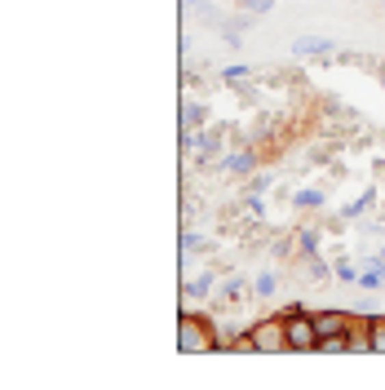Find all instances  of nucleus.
<instances>
[{
    "mask_svg": "<svg viewBox=\"0 0 385 390\" xmlns=\"http://www.w3.org/2000/svg\"><path fill=\"white\" fill-rule=\"evenodd\" d=\"M261 191H270V178L266 173H252L248 178V195H261Z\"/></svg>",
    "mask_w": 385,
    "mask_h": 390,
    "instance_id": "21",
    "label": "nucleus"
},
{
    "mask_svg": "<svg viewBox=\"0 0 385 390\" xmlns=\"http://www.w3.org/2000/svg\"><path fill=\"white\" fill-rule=\"evenodd\" d=\"M293 53H297V58H332L336 40H328V36H297Z\"/></svg>",
    "mask_w": 385,
    "mask_h": 390,
    "instance_id": "5",
    "label": "nucleus"
},
{
    "mask_svg": "<svg viewBox=\"0 0 385 390\" xmlns=\"http://www.w3.org/2000/svg\"><path fill=\"white\" fill-rule=\"evenodd\" d=\"M243 289H252V284L243 280V275H226L217 293H222V302H226V306H235V302H243Z\"/></svg>",
    "mask_w": 385,
    "mask_h": 390,
    "instance_id": "8",
    "label": "nucleus"
},
{
    "mask_svg": "<svg viewBox=\"0 0 385 390\" xmlns=\"http://www.w3.org/2000/svg\"><path fill=\"white\" fill-rule=\"evenodd\" d=\"M372 355H385V320H372Z\"/></svg>",
    "mask_w": 385,
    "mask_h": 390,
    "instance_id": "16",
    "label": "nucleus"
},
{
    "mask_svg": "<svg viewBox=\"0 0 385 390\" xmlns=\"http://www.w3.org/2000/svg\"><path fill=\"white\" fill-rule=\"evenodd\" d=\"M381 284H385V266H381V262L372 266V271H363V275H359V289H372V293H377Z\"/></svg>",
    "mask_w": 385,
    "mask_h": 390,
    "instance_id": "14",
    "label": "nucleus"
},
{
    "mask_svg": "<svg viewBox=\"0 0 385 390\" xmlns=\"http://www.w3.org/2000/svg\"><path fill=\"white\" fill-rule=\"evenodd\" d=\"M204 120H209V107H204V102H186L182 107V129H200Z\"/></svg>",
    "mask_w": 385,
    "mask_h": 390,
    "instance_id": "10",
    "label": "nucleus"
},
{
    "mask_svg": "<svg viewBox=\"0 0 385 390\" xmlns=\"http://www.w3.org/2000/svg\"><path fill=\"white\" fill-rule=\"evenodd\" d=\"M204 248V239L195 235V231H182V257H191V253H200Z\"/></svg>",
    "mask_w": 385,
    "mask_h": 390,
    "instance_id": "18",
    "label": "nucleus"
},
{
    "mask_svg": "<svg viewBox=\"0 0 385 390\" xmlns=\"http://www.w3.org/2000/svg\"><path fill=\"white\" fill-rule=\"evenodd\" d=\"M222 346H226V341L213 333L209 315L182 311V320H177V350H182V355H213V350H222Z\"/></svg>",
    "mask_w": 385,
    "mask_h": 390,
    "instance_id": "1",
    "label": "nucleus"
},
{
    "mask_svg": "<svg viewBox=\"0 0 385 390\" xmlns=\"http://www.w3.org/2000/svg\"><path fill=\"white\" fill-rule=\"evenodd\" d=\"M222 76H226V85H243V80L252 76V67H243V62H235V67H226Z\"/></svg>",
    "mask_w": 385,
    "mask_h": 390,
    "instance_id": "15",
    "label": "nucleus"
},
{
    "mask_svg": "<svg viewBox=\"0 0 385 390\" xmlns=\"http://www.w3.org/2000/svg\"><path fill=\"white\" fill-rule=\"evenodd\" d=\"M332 275H336V280H345V284H359V271H354L350 262H336V266H332Z\"/></svg>",
    "mask_w": 385,
    "mask_h": 390,
    "instance_id": "19",
    "label": "nucleus"
},
{
    "mask_svg": "<svg viewBox=\"0 0 385 390\" xmlns=\"http://www.w3.org/2000/svg\"><path fill=\"white\" fill-rule=\"evenodd\" d=\"M235 5H239V9H248V14H270V9H275V0H235Z\"/></svg>",
    "mask_w": 385,
    "mask_h": 390,
    "instance_id": "17",
    "label": "nucleus"
},
{
    "mask_svg": "<svg viewBox=\"0 0 385 390\" xmlns=\"http://www.w3.org/2000/svg\"><path fill=\"white\" fill-rule=\"evenodd\" d=\"M297 253H302V257H315V253H319V231H315V226L297 231Z\"/></svg>",
    "mask_w": 385,
    "mask_h": 390,
    "instance_id": "11",
    "label": "nucleus"
},
{
    "mask_svg": "<svg viewBox=\"0 0 385 390\" xmlns=\"http://www.w3.org/2000/svg\"><path fill=\"white\" fill-rule=\"evenodd\" d=\"M217 164H222L226 173H235V178H243V173L257 169V155H252V151H235V155H222Z\"/></svg>",
    "mask_w": 385,
    "mask_h": 390,
    "instance_id": "6",
    "label": "nucleus"
},
{
    "mask_svg": "<svg viewBox=\"0 0 385 390\" xmlns=\"http://www.w3.org/2000/svg\"><path fill=\"white\" fill-rule=\"evenodd\" d=\"M248 337H252V350H257V355H288V324H284V315L252 324Z\"/></svg>",
    "mask_w": 385,
    "mask_h": 390,
    "instance_id": "3",
    "label": "nucleus"
},
{
    "mask_svg": "<svg viewBox=\"0 0 385 390\" xmlns=\"http://www.w3.org/2000/svg\"><path fill=\"white\" fill-rule=\"evenodd\" d=\"M372 204H377V191H363L354 204H345V209H341V218H359V213H368Z\"/></svg>",
    "mask_w": 385,
    "mask_h": 390,
    "instance_id": "13",
    "label": "nucleus"
},
{
    "mask_svg": "<svg viewBox=\"0 0 385 390\" xmlns=\"http://www.w3.org/2000/svg\"><path fill=\"white\" fill-rule=\"evenodd\" d=\"M284 324H288V355H319L315 315L302 306H284Z\"/></svg>",
    "mask_w": 385,
    "mask_h": 390,
    "instance_id": "2",
    "label": "nucleus"
},
{
    "mask_svg": "<svg viewBox=\"0 0 385 390\" xmlns=\"http://www.w3.org/2000/svg\"><path fill=\"white\" fill-rule=\"evenodd\" d=\"M323 204V191L306 187V191H293V209H319Z\"/></svg>",
    "mask_w": 385,
    "mask_h": 390,
    "instance_id": "12",
    "label": "nucleus"
},
{
    "mask_svg": "<svg viewBox=\"0 0 385 390\" xmlns=\"http://www.w3.org/2000/svg\"><path fill=\"white\" fill-rule=\"evenodd\" d=\"M213 284H217V271H200V275H191V280L182 284V293L200 302V297H209V293H213Z\"/></svg>",
    "mask_w": 385,
    "mask_h": 390,
    "instance_id": "7",
    "label": "nucleus"
},
{
    "mask_svg": "<svg viewBox=\"0 0 385 390\" xmlns=\"http://www.w3.org/2000/svg\"><path fill=\"white\" fill-rule=\"evenodd\" d=\"M186 9H195L204 23H217V18H213V5H209V0H186Z\"/></svg>",
    "mask_w": 385,
    "mask_h": 390,
    "instance_id": "20",
    "label": "nucleus"
},
{
    "mask_svg": "<svg viewBox=\"0 0 385 390\" xmlns=\"http://www.w3.org/2000/svg\"><path fill=\"white\" fill-rule=\"evenodd\" d=\"M252 297H261V302H266V297H275L279 293V271H261L257 280H252V289H248Z\"/></svg>",
    "mask_w": 385,
    "mask_h": 390,
    "instance_id": "9",
    "label": "nucleus"
},
{
    "mask_svg": "<svg viewBox=\"0 0 385 390\" xmlns=\"http://www.w3.org/2000/svg\"><path fill=\"white\" fill-rule=\"evenodd\" d=\"M350 315L345 311H315V328H319V341H332V337H345L350 333Z\"/></svg>",
    "mask_w": 385,
    "mask_h": 390,
    "instance_id": "4",
    "label": "nucleus"
}]
</instances>
